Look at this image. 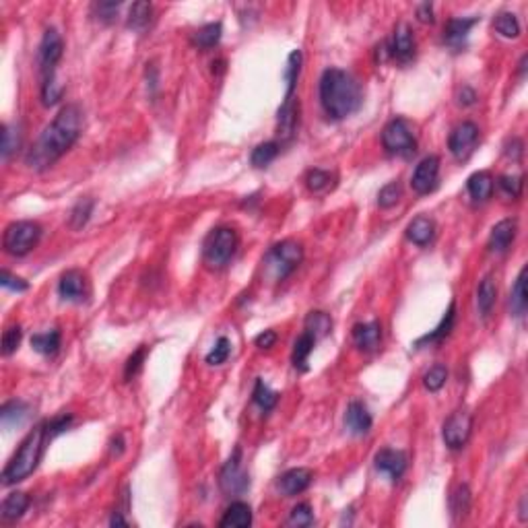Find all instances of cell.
I'll return each mask as SVG.
<instances>
[{"instance_id":"cell-1","label":"cell","mask_w":528,"mask_h":528,"mask_svg":"<svg viewBox=\"0 0 528 528\" xmlns=\"http://www.w3.org/2000/svg\"><path fill=\"white\" fill-rule=\"evenodd\" d=\"M83 132V112L79 105L71 103L58 112L52 124L39 134L35 145L29 149L25 161L31 170H48L54 166L81 137Z\"/></svg>"},{"instance_id":"cell-2","label":"cell","mask_w":528,"mask_h":528,"mask_svg":"<svg viewBox=\"0 0 528 528\" xmlns=\"http://www.w3.org/2000/svg\"><path fill=\"white\" fill-rule=\"evenodd\" d=\"M363 101V91L351 73L341 69L324 71L320 79V103L328 118L343 120L355 114Z\"/></svg>"},{"instance_id":"cell-3","label":"cell","mask_w":528,"mask_h":528,"mask_svg":"<svg viewBox=\"0 0 528 528\" xmlns=\"http://www.w3.org/2000/svg\"><path fill=\"white\" fill-rule=\"evenodd\" d=\"M48 440V423H37L21 441L19 450L12 454L8 464L2 470V485H15L25 481L39 464Z\"/></svg>"},{"instance_id":"cell-4","label":"cell","mask_w":528,"mask_h":528,"mask_svg":"<svg viewBox=\"0 0 528 528\" xmlns=\"http://www.w3.org/2000/svg\"><path fill=\"white\" fill-rule=\"evenodd\" d=\"M238 248V234L231 227H217L209 234V238L204 240V248H202V256L204 264L209 268H223L227 266L229 261L234 258Z\"/></svg>"},{"instance_id":"cell-5","label":"cell","mask_w":528,"mask_h":528,"mask_svg":"<svg viewBox=\"0 0 528 528\" xmlns=\"http://www.w3.org/2000/svg\"><path fill=\"white\" fill-rule=\"evenodd\" d=\"M42 238V227L35 221H15L4 229L2 248L10 256L29 254Z\"/></svg>"},{"instance_id":"cell-6","label":"cell","mask_w":528,"mask_h":528,"mask_svg":"<svg viewBox=\"0 0 528 528\" xmlns=\"http://www.w3.org/2000/svg\"><path fill=\"white\" fill-rule=\"evenodd\" d=\"M301 258H303L301 246L293 240H285L268 250L264 264H266L268 274H272V279L283 281L299 266Z\"/></svg>"},{"instance_id":"cell-7","label":"cell","mask_w":528,"mask_h":528,"mask_svg":"<svg viewBox=\"0 0 528 528\" xmlns=\"http://www.w3.org/2000/svg\"><path fill=\"white\" fill-rule=\"evenodd\" d=\"M382 145L388 153L401 155V157H411L417 151V141H415L413 128L403 118H394L384 126Z\"/></svg>"},{"instance_id":"cell-8","label":"cell","mask_w":528,"mask_h":528,"mask_svg":"<svg viewBox=\"0 0 528 528\" xmlns=\"http://www.w3.org/2000/svg\"><path fill=\"white\" fill-rule=\"evenodd\" d=\"M64 52V42L62 35L56 29H48L42 37L39 52H37V64L44 81L56 79V64L60 62Z\"/></svg>"},{"instance_id":"cell-9","label":"cell","mask_w":528,"mask_h":528,"mask_svg":"<svg viewBox=\"0 0 528 528\" xmlns=\"http://www.w3.org/2000/svg\"><path fill=\"white\" fill-rule=\"evenodd\" d=\"M219 485H221V491L225 495H242V493L248 491L250 477H248V473L242 466V452H240V448H236L234 456L221 468Z\"/></svg>"},{"instance_id":"cell-10","label":"cell","mask_w":528,"mask_h":528,"mask_svg":"<svg viewBox=\"0 0 528 528\" xmlns=\"http://www.w3.org/2000/svg\"><path fill=\"white\" fill-rule=\"evenodd\" d=\"M477 143H479V126L475 122H460L450 132V139H448L450 153L458 161H466L475 153Z\"/></svg>"},{"instance_id":"cell-11","label":"cell","mask_w":528,"mask_h":528,"mask_svg":"<svg viewBox=\"0 0 528 528\" xmlns=\"http://www.w3.org/2000/svg\"><path fill=\"white\" fill-rule=\"evenodd\" d=\"M470 432H473L470 413L468 411H454L443 423L441 438L450 450H460L470 438Z\"/></svg>"},{"instance_id":"cell-12","label":"cell","mask_w":528,"mask_h":528,"mask_svg":"<svg viewBox=\"0 0 528 528\" xmlns=\"http://www.w3.org/2000/svg\"><path fill=\"white\" fill-rule=\"evenodd\" d=\"M438 182H440V157L430 155L421 159L411 177L413 190L417 194H430L438 188Z\"/></svg>"},{"instance_id":"cell-13","label":"cell","mask_w":528,"mask_h":528,"mask_svg":"<svg viewBox=\"0 0 528 528\" xmlns=\"http://www.w3.org/2000/svg\"><path fill=\"white\" fill-rule=\"evenodd\" d=\"M58 295H60L64 301H71V303H81V301H85V297L89 295V283L85 272L79 270V268L67 270V272L60 276Z\"/></svg>"},{"instance_id":"cell-14","label":"cell","mask_w":528,"mask_h":528,"mask_svg":"<svg viewBox=\"0 0 528 528\" xmlns=\"http://www.w3.org/2000/svg\"><path fill=\"white\" fill-rule=\"evenodd\" d=\"M390 56L401 64H407V62L413 60V56H415V37H413V31L407 23L396 25L392 42H390Z\"/></svg>"},{"instance_id":"cell-15","label":"cell","mask_w":528,"mask_h":528,"mask_svg":"<svg viewBox=\"0 0 528 528\" xmlns=\"http://www.w3.org/2000/svg\"><path fill=\"white\" fill-rule=\"evenodd\" d=\"M376 468L388 475L392 483H396L407 470V454L394 448H384L376 454Z\"/></svg>"},{"instance_id":"cell-16","label":"cell","mask_w":528,"mask_h":528,"mask_svg":"<svg viewBox=\"0 0 528 528\" xmlns=\"http://www.w3.org/2000/svg\"><path fill=\"white\" fill-rule=\"evenodd\" d=\"M314 475L310 468H291L287 470L281 479H279V491L285 495V498H295L299 493H303L310 483H312Z\"/></svg>"},{"instance_id":"cell-17","label":"cell","mask_w":528,"mask_h":528,"mask_svg":"<svg viewBox=\"0 0 528 528\" xmlns=\"http://www.w3.org/2000/svg\"><path fill=\"white\" fill-rule=\"evenodd\" d=\"M353 341L361 351H373L380 347L382 341V326L380 322H363L353 326Z\"/></svg>"},{"instance_id":"cell-18","label":"cell","mask_w":528,"mask_h":528,"mask_svg":"<svg viewBox=\"0 0 528 528\" xmlns=\"http://www.w3.org/2000/svg\"><path fill=\"white\" fill-rule=\"evenodd\" d=\"M516 231H518V223L514 219L500 221L489 234V248L493 252H506L512 246V242L516 238Z\"/></svg>"},{"instance_id":"cell-19","label":"cell","mask_w":528,"mask_h":528,"mask_svg":"<svg viewBox=\"0 0 528 528\" xmlns=\"http://www.w3.org/2000/svg\"><path fill=\"white\" fill-rule=\"evenodd\" d=\"M345 425L351 432L353 436H365L371 430V415L367 411V407L359 401H353L347 407V415H345Z\"/></svg>"},{"instance_id":"cell-20","label":"cell","mask_w":528,"mask_h":528,"mask_svg":"<svg viewBox=\"0 0 528 528\" xmlns=\"http://www.w3.org/2000/svg\"><path fill=\"white\" fill-rule=\"evenodd\" d=\"M477 21H479L477 17H473V19H450L448 25L443 27V39H446V44L456 48V50L460 46H464V42H466L470 29L477 25Z\"/></svg>"},{"instance_id":"cell-21","label":"cell","mask_w":528,"mask_h":528,"mask_svg":"<svg viewBox=\"0 0 528 528\" xmlns=\"http://www.w3.org/2000/svg\"><path fill=\"white\" fill-rule=\"evenodd\" d=\"M407 238L417 246H428L436 238V223L430 217H417L407 227Z\"/></svg>"},{"instance_id":"cell-22","label":"cell","mask_w":528,"mask_h":528,"mask_svg":"<svg viewBox=\"0 0 528 528\" xmlns=\"http://www.w3.org/2000/svg\"><path fill=\"white\" fill-rule=\"evenodd\" d=\"M221 528H246L252 525V508L244 502H234L227 510L225 516L221 518Z\"/></svg>"},{"instance_id":"cell-23","label":"cell","mask_w":528,"mask_h":528,"mask_svg":"<svg viewBox=\"0 0 528 528\" xmlns=\"http://www.w3.org/2000/svg\"><path fill=\"white\" fill-rule=\"evenodd\" d=\"M27 417H29V407L21 401H10V403L2 405V409H0V421H2L4 430L23 425Z\"/></svg>"},{"instance_id":"cell-24","label":"cell","mask_w":528,"mask_h":528,"mask_svg":"<svg viewBox=\"0 0 528 528\" xmlns=\"http://www.w3.org/2000/svg\"><path fill=\"white\" fill-rule=\"evenodd\" d=\"M466 190H468L473 200L483 202V200H487L493 194V177H491L489 172H477V174H473V176L468 177Z\"/></svg>"},{"instance_id":"cell-25","label":"cell","mask_w":528,"mask_h":528,"mask_svg":"<svg viewBox=\"0 0 528 528\" xmlns=\"http://www.w3.org/2000/svg\"><path fill=\"white\" fill-rule=\"evenodd\" d=\"M297 126V103L293 97H285V103L279 109V134L283 139H291Z\"/></svg>"},{"instance_id":"cell-26","label":"cell","mask_w":528,"mask_h":528,"mask_svg":"<svg viewBox=\"0 0 528 528\" xmlns=\"http://www.w3.org/2000/svg\"><path fill=\"white\" fill-rule=\"evenodd\" d=\"M27 508H29V498H27V493L15 491V493L6 495V500L2 502V512H0V516H2V520L10 522V520L21 518V516L27 512Z\"/></svg>"},{"instance_id":"cell-27","label":"cell","mask_w":528,"mask_h":528,"mask_svg":"<svg viewBox=\"0 0 528 528\" xmlns=\"http://www.w3.org/2000/svg\"><path fill=\"white\" fill-rule=\"evenodd\" d=\"M510 308H512V314L516 318H522L527 314L528 308V297H527V266L520 270L514 287H512V293H510Z\"/></svg>"},{"instance_id":"cell-28","label":"cell","mask_w":528,"mask_h":528,"mask_svg":"<svg viewBox=\"0 0 528 528\" xmlns=\"http://www.w3.org/2000/svg\"><path fill=\"white\" fill-rule=\"evenodd\" d=\"M303 326H306V333L318 341V339H324L333 331V318L326 312H310Z\"/></svg>"},{"instance_id":"cell-29","label":"cell","mask_w":528,"mask_h":528,"mask_svg":"<svg viewBox=\"0 0 528 528\" xmlns=\"http://www.w3.org/2000/svg\"><path fill=\"white\" fill-rule=\"evenodd\" d=\"M495 299H498V287L491 276H485L477 289V308L481 316H487L491 312V308L495 306Z\"/></svg>"},{"instance_id":"cell-30","label":"cell","mask_w":528,"mask_h":528,"mask_svg":"<svg viewBox=\"0 0 528 528\" xmlns=\"http://www.w3.org/2000/svg\"><path fill=\"white\" fill-rule=\"evenodd\" d=\"M314 345H316V339H314L312 335H308V333H303V335L295 341L291 361H293V365H295L297 369H301V371L308 369V357H310V353L314 351Z\"/></svg>"},{"instance_id":"cell-31","label":"cell","mask_w":528,"mask_h":528,"mask_svg":"<svg viewBox=\"0 0 528 528\" xmlns=\"http://www.w3.org/2000/svg\"><path fill=\"white\" fill-rule=\"evenodd\" d=\"M31 347L42 355H54L60 349V331L52 328L48 333H39L31 337Z\"/></svg>"},{"instance_id":"cell-32","label":"cell","mask_w":528,"mask_h":528,"mask_svg":"<svg viewBox=\"0 0 528 528\" xmlns=\"http://www.w3.org/2000/svg\"><path fill=\"white\" fill-rule=\"evenodd\" d=\"M151 12H153L151 2H134V4L130 6V10H128V21H126V25H128L130 29L141 31V29H145V27L149 25Z\"/></svg>"},{"instance_id":"cell-33","label":"cell","mask_w":528,"mask_h":528,"mask_svg":"<svg viewBox=\"0 0 528 528\" xmlns=\"http://www.w3.org/2000/svg\"><path fill=\"white\" fill-rule=\"evenodd\" d=\"M221 33H223L221 23H209V25L200 27V29L192 35V42H194L198 48L209 50V48H213V46H217V44H219Z\"/></svg>"},{"instance_id":"cell-34","label":"cell","mask_w":528,"mask_h":528,"mask_svg":"<svg viewBox=\"0 0 528 528\" xmlns=\"http://www.w3.org/2000/svg\"><path fill=\"white\" fill-rule=\"evenodd\" d=\"M454 320H456V306H454V301L450 303V308H448V312H446V316L441 318V322L430 333V335H425L423 339H419L417 341V345H423V343H436V341H441L443 337H448L450 335V331H452V326H454Z\"/></svg>"},{"instance_id":"cell-35","label":"cell","mask_w":528,"mask_h":528,"mask_svg":"<svg viewBox=\"0 0 528 528\" xmlns=\"http://www.w3.org/2000/svg\"><path fill=\"white\" fill-rule=\"evenodd\" d=\"M493 27L500 35L504 37H518L520 35V23L516 19L514 12H500L495 19H493Z\"/></svg>"},{"instance_id":"cell-36","label":"cell","mask_w":528,"mask_h":528,"mask_svg":"<svg viewBox=\"0 0 528 528\" xmlns=\"http://www.w3.org/2000/svg\"><path fill=\"white\" fill-rule=\"evenodd\" d=\"M19 145H21L19 128H17V126H10V124H4V126H2V145H0L2 159L8 161V157L19 149Z\"/></svg>"},{"instance_id":"cell-37","label":"cell","mask_w":528,"mask_h":528,"mask_svg":"<svg viewBox=\"0 0 528 528\" xmlns=\"http://www.w3.org/2000/svg\"><path fill=\"white\" fill-rule=\"evenodd\" d=\"M279 155V143L274 141H268V143H263L258 145L254 151H252V166L254 168H266L268 164H272Z\"/></svg>"},{"instance_id":"cell-38","label":"cell","mask_w":528,"mask_h":528,"mask_svg":"<svg viewBox=\"0 0 528 528\" xmlns=\"http://www.w3.org/2000/svg\"><path fill=\"white\" fill-rule=\"evenodd\" d=\"M93 200L91 198H81L75 206H73V211H71V227L77 231V229H83L85 225H87L89 217H91V213H93Z\"/></svg>"},{"instance_id":"cell-39","label":"cell","mask_w":528,"mask_h":528,"mask_svg":"<svg viewBox=\"0 0 528 528\" xmlns=\"http://www.w3.org/2000/svg\"><path fill=\"white\" fill-rule=\"evenodd\" d=\"M450 506H452V514L456 518L466 516V512L470 510V489H468V485H458L456 487V491L452 493Z\"/></svg>"},{"instance_id":"cell-40","label":"cell","mask_w":528,"mask_h":528,"mask_svg":"<svg viewBox=\"0 0 528 528\" xmlns=\"http://www.w3.org/2000/svg\"><path fill=\"white\" fill-rule=\"evenodd\" d=\"M254 403L263 409V411H272L279 403V394L274 390H270L263 380H256V386H254Z\"/></svg>"},{"instance_id":"cell-41","label":"cell","mask_w":528,"mask_h":528,"mask_svg":"<svg viewBox=\"0 0 528 528\" xmlns=\"http://www.w3.org/2000/svg\"><path fill=\"white\" fill-rule=\"evenodd\" d=\"M299 71H301V52H299V50H295V52H291L289 62H287V71H285L287 97H293V91H295V83H297Z\"/></svg>"},{"instance_id":"cell-42","label":"cell","mask_w":528,"mask_h":528,"mask_svg":"<svg viewBox=\"0 0 528 528\" xmlns=\"http://www.w3.org/2000/svg\"><path fill=\"white\" fill-rule=\"evenodd\" d=\"M401 196H403L401 184H398V182H390V184H386V186L380 190V194H378V204H380V209H392V206L401 200Z\"/></svg>"},{"instance_id":"cell-43","label":"cell","mask_w":528,"mask_h":528,"mask_svg":"<svg viewBox=\"0 0 528 528\" xmlns=\"http://www.w3.org/2000/svg\"><path fill=\"white\" fill-rule=\"evenodd\" d=\"M446 380H448V369H446L443 365H434V367H430V371H425V376H423V386H425L430 392H438V390L443 388Z\"/></svg>"},{"instance_id":"cell-44","label":"cell","mask_w":528,"mask_h":528,"mask_svg":"<svg viewBox=\"0 0 528 528\" xmlns=\"http://www.w3.org/2000/svg\"><path fill=\"white\" fill-rule=\"evenodd\" d=\"M312 522H314V512H312V508H310L308 504H299V506H295V508L291 510V514H289V520H287V525H289V527H295V528L310 527Z\"/></svg>"},{"instance_id":"cell-45","label":"cell","mask_w":528,"mask_h":528,"mask_svg":"<svg viewBox=\"0 0 528 528\" xmlns=\"http://www.w3.org/2000/svg\"><path fill=\"white\" fill-rule=\"evenodd\" d=\"M229 353H231V343H229V339H227V337H221V339L215 343V347L206 355V363H209V365H221V363L227 361Z\"/></svg>"},{"instance_id":"cell-46","label":"cell","mask_w":528,"mask_h":528,"mask_svg":"<svg viewBox=\"0 0 528 528\" xmlns=\"http://www.w3.org/2000/svg\"><path fill=\"white\" fill-rule=\"evenodd\" d=\"M62 93H64V89H62V85L56 79L44 81L42 83V103L46 107H50V105H54V103H58L62 99Z\"/></svg>"},{"instance_id":"cell-47","label":"cell","mask_w":528,"mask_h":528,"mask_svg":"<svg viewBox=\"0 0 528 528\" xmlns=\"http://www.w3.org/2000/svg\"><path fill=\"white\" fill-rule=\"evenodd\" d=\"M306 184L312 192H322L333 184V174L326 170H312L306 177Z\"/></svg>"},{"instance_id":"cell-48","label":"cell","mask_w":528,"mask_h":528,"mask_svg":"<svg viewBox=\"0 0 528 528\" xmlns=\"http://www.w3.org/2000/svg\"><path fill=\"white\" fill-rule=\"evenodd\" d=\"M145 355H147V347H139L137 351L128 357V361H126V365H124V378H126V382H130V380L141 371L143 361H145Z\"/></svg>"},{"instance_id":"cell-49","label":"cell","mask_w":528,"mask_h":528,"mask_svg":"<svg viewBox=\"0 0 528 528\" xmlns=\"http://www.w3.org/2000/svg\"><path fill=\"white\" fill-rule=\"evenodd\" d=\"M21 326H8L2 335V353L4 355H12V353L19 349V343H21Z\"/></svg>"},{"instance_id":"cell-50","label":"cell","mask_w":528,"mask_h":528,"mask_svg":"<svg viewBox=\"0 0 528 528\" xmlns=\"http://www.w3.org/2000/svg\"><path fill=\"white\" fill-rule=\"evenodd\" d=\"M522 186H525V177L522 176H502L500 177V188L504 190L506 196L510 198H516L520 196L522 192Z\"/></svg>"},{"instance_id":"cell-51","label":"cell","mask_w":528,"mask_h":528,"mask_svg":"<svg viewBox=\"0 0 528 528\" xmlns=\"http://www.w3.org/2000/svg\"><path fill=\"white\" fill-rule=\"evenodd\" d=\"M118 8H120V2H95L93 4V12L99 21L103 23H109L114 21V17L118 15Z\"/></svg>"},{"instance_id":"cell-52","label":"cell","mask_w":528,"mask_h":528,"mask_svg":"<svg viewBox=\"0 0 528 528\" xmlns=\"http://www.w3.org/2000/svg\"><path fill=\"white\" fill-rule=\"evenodd\" d=\"M71 423H73V417H71V415H60V417L52 419V421L48 423V436L54 438V436L67 432V430L71 428Z\"/></svg>"},{"instance_id":"cell-53","label":"cell","mask_w":528,"mask_h":528,"mask_svg":"<svg viewBox=\"0 0 528 528\" xmlns=\"http://www.w3.org/2000/svg\"><path fill=\"white\" fill-rule=\"evenodd\" d=\"M0 283H2V287H4V289H12V291H25V289H27V283H25L21 276L10 274L8 270H2Z\"/></svg>"},{"instance_id":"cell-54","label":"cell","mask_w":528,"mask_h":528,"mask_svg":"<svg viewBox=\"0 0 528 528\" xmlns=\"http://www.w3.org/2000/svg\"><path fill=\"white\" fill-rule=\"evenodd\" d=\"M274 343H276V333H274V331H264L263 335L256 337V345H258L261 349H270Z\"/></svg>"},{"instance_id":"cell-55","label":"cell","mask_w":528,"mask_h":528,"mask_svg":"<svg viewBox=\"0 0 528 528\" xmlns=\"http://www.w3.org/2000/svg\"><path fill=\"white\" fill-rule=\"evenodd\" d=\"M417 19H419L421 23H434V6H432L430 2L419 4V8H417Z\"/></svg>"},{"instance_id":"cell-56","label":"cell","mask_w":528,"mask_h":528,"mask_svg":"<svg viewBox=\"0 0 528 528\" xmlns=\"http://www.w3.org/2000/svg\"><path fill=\"white\" fill-rule=\"evenodd\" d=\"M109 525H112V527H126V520H124V518L120 516V512H116V514L112 516Z\"/></svg>"},{"instance_id":"cell-57","label":"cell","mask_w":528,"mask_h":528,"mask_svg":"<svg viewBox=\"0 0 528 528\" xmlns=\"http://www.w3.org/2000/svg\"><path fill=\"white\" fill-rule=\"evenodd\" d=\"M528 516H527V495L522 498V502H520V520L525 522L527 520Z\"/></svg>"}]
</instances>
